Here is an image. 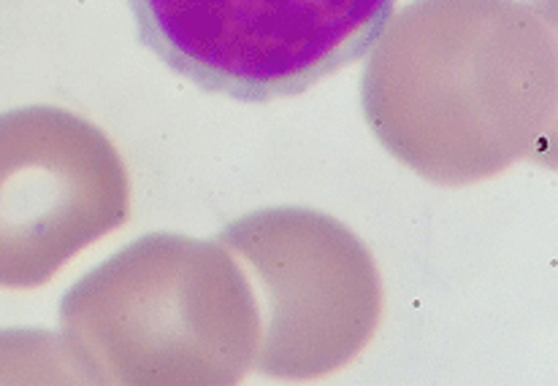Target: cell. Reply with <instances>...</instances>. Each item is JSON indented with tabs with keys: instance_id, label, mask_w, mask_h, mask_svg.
I'll list each match as a JSON object with an SVG mask.
<instances>
[{
	"instance_id": "cell-1",
	"label": "cell",
	"mask_w": 558,
	"mask_h": 386,
	"mask_svg": "<svg viewBox=\"0 0 558 386\" xmlns=\"http://www.w3.org/2000/svg\"><path fill=\"white\" fill-rule=\"evenodd\" d=\"M556 0H412L374 41L361 105L377 141L432 184L556 165Z\"/></svg>"
},
{
	"instance_id": "cell-2",
	"label": "cell",
	"mask_w": 558,
	"mask_h": 386,
	"mask_svg": "<svg viewBox=\"0 0 558 386\" xmlns=\"http://www.w3.org/2000/svg\"><path fill=\"white\" fill-rule=\"evenodd\" d=\"M60 344L85 384L231 386L258 351V298L217 238L147 233L63 295Z\"/></svg>"
},
{
	"instance_id": "cell-3",
	"label": "cell",
	"mask_w": 558,
	"mask_h": 386,
	"mask_svg": "<svg viewBox=\"0 0 558 386\" xmlns=\"http://www.w3.org/2000/svg\"><path fill=\"white\" fill-rule=\"evenodd\" d=\"M247 271L260 309L253 368L282 382L328 376L369 346L383 282L369 246L337 216L277 206L217 235Z\"/></svg>"
},
{
	"instance_id": "cell-4",
	"label": "cell",
	"mask_w": 558,
	"mask_h": 386,
	"mask_svg": "<svg viewBox=\"0 0 558 386\" xmlns=\"http://www.w3.org/2000/svg\"><path fill=\"white\" fill-rule=\"evenodd\" d=\"M138 41L195 87L295 98L364 58L396 0H128Z\"/></svg>"
},
{
	"instance_id": "cell-5",
	"label": "cell",
	"mask_w": 558,
	"mask_h": 386,
	"mask_svg": "<svg viewBox=\"0 0 558 386\" xmlns=\"http://www.w3.org/2000/svg\"><path fill=\"white\" fill-rule=\"evenodd\" d=\"M128 216V167L95 122L58 105L0 114V287H41Z\"/></svg>"
}]
</instances>
